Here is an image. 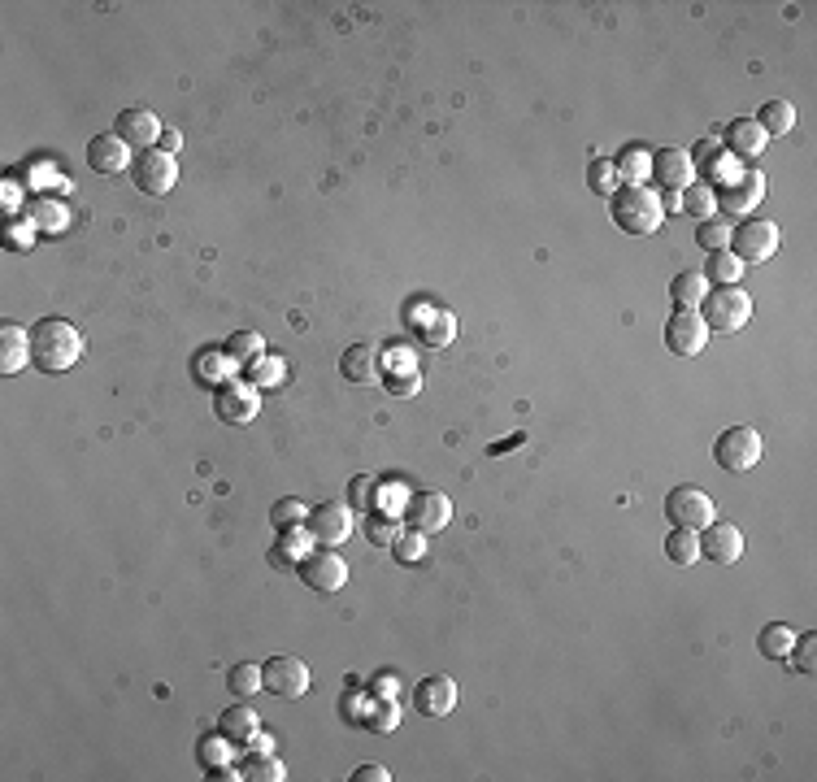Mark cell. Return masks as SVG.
I'll return each mask as SVG.
<instances>
[{"label":"cell","mask_w":817,"mask_h":782,"mask_svg":"<svg viewBox=\"0 0 817 782\" xmlns=\"http://www.w3.org/2000/svg\"><path fill=\"white\" fill-rule=\"evenodd\" d=\"M83 357V335L66 318H40L31 326V365L40 374H66Z\"/></svg>","instance_id":"obj_1"},{"label":"cell","mask_w":817,"mask_h":782,"mask_svg":"<svg viewBox=\"0 0 817 782\" xmlns=\"http://www.w3.org/2000/svg\"><path fill=\"white\" fill-rule=\"evenodd\" d=\"M613 222H618L626 235H652L665 222L661 192H652V187H644V183L639 187H618V192H613Z\"/></svg>","instance_id":"obj_2"},{"label":"cell","mask_w":817,"mask_h":782,"mask_svg":"<svg viewBox=\"0 0 817 782\" xmlns=\"http://www.w3.org/2000/svg\"><path fill=\"white\" fill-rule=\"evenodd\" d=\"M700 318H705L709 331L718 335H735L752 322V296L744 287H709L705 300H700Z\"/></svg>","instance_id":"obj_3"},{"label":"cell","mask_w":817,"mask_h":782,"mask_svg":"<svg viewBox=\"0 0 817 782\" xmlns=\"http://www.w3.org/2000/svg\"><path fill=\"white\" fill-rule=\"evenodd\" d=\"M761 457H765V444H761L757 426H726V431L713 439V461H718L726 474L757 470Z\"/></svg>","instance_id":"obj_4"},{"label":"cell","mask_w":817,"mask_h":782,"mask_svg":"<svg viewBox=\"0 0 817 782\" xmlns=\"http://www.w3.org/2000/svg\"><path fill=\"white\" fill-rule=\"evenodd\" d=\"M665 517H670L674 531H705L709 522H718V504L705 487H674L665 496Z\"/></svg>","instance_id":"obj_5"},{"label":"cell","mask_w":817,"mask_h":782,"mask_svg":"<svg viewBox=\"0 0 817 782\" xmlns=\"http://www.w3.org/2000/svg\"><path fill=\"white\" fill-rule=\"evenodd\" d=\"M261 409V396L248 378H226L222 387H213V413L226 426H248Z\"/></svg>","instance_id":"obj_6"},{"label":"cell","mask_w":817,"mask_h":782,"mask_svg":"<svg viewBox=\"0 0 817 782\" xmlns=\"http://www.w3.org/2000/svg\"><path fill=\"white\" fill-rule=\"evenodd\" d=\"M735 252L744 266H757V261H770L778 252V226L770 218H744L731 231V244H726Z\"/></svg>","instance_id":"obj_7"},{"label":"cell","mask_w":817,"mask_h":782,"mask_svg":"<svg viewBox=\"0 0 817 782\" xmlns=\"http://www.w3.org/2000/svg\"><path fill=\"white\" fill-rule=\"evenodd\" d=\"M296 574L309 591H318V596H335V591L348 583V561L339 557V548H318L296 565Z\"/></svg>","instance_id":"obj_8"},{"label":"cell","mask_w":817,"mask_h":782,"mask_svg":"<svg viewBox=\"0 0 817 782\" xmlns=\"http://www.w3.org/2000/svg\"><path fill=\"white\" fill-rule=\"evenodd\" d=\"M309 535L318 548H339L348 535L357 531L353 526V504H339V500H326V504H313L309 509Z\"/></svg>","instance_id":"obj_9"},{"label":"cell","mask_w":817,"mask_h":782,"mask_svg":"<svg viewBox=\"0 0 817 782\" xmlns=\"http://www.w3.org/2000/svg\"><path fill=\"white\" fill-rule=\"evenodd\" d=\"M131 183L140 187L144 196H170L174 183H179V161H174L170 153H161V148H148V153L135 157Z\"/></svg>","instance_id":"obj_10"},{"label":"cell","mask_w":817,"mask_h":782,"mask_svg":"<svg viewBox=\"0 0 817 782\" xmlns=\"http://www.w3.org/2000/svg\"><path fill=\"white\" fill-rule=\"evenodd\" d=\"M709 335L713 331L696 309H674V318L665 322V348H670L674 357H687V361L709 348Z\"/></svg>","instance_id":"obj_11"},{"label":"cell","mask_w":817,"mask_h":782,"mask_svg":"<svg viewBox=\"0 0 817 782\" xmlns=\"http://www.w3.org/2000/svg\"><path fill=\"white\" fill-rule=\"evenodd\" d=\"M452 522V500L439 496V491H413L405 504V526L409 531H422L426 539L439 535Z\"/></svg>","instance_id":"obj_12"},{"label":"cell","mask_w":817,"mask_h":782,"mask_svg":"<svg viewBox=\"0 0 817 782\" xmlns=\"http://www.w3.org/2000/svg\"><path fill=\"white\" fill-rule=\"evenodd\" d=\"M261 678H266L270 696H283V700H300L313 683L309 665L300 657H270L266 665H261Z\"/></svg>","instance_id":"obj_13"},{"label":"cell","mask_w":817,"mask_h":782,"mask_svg":"<svg viewBox=\"0 0 817 782\" xmlns=\"http://www.w3.org/2000/svg\"><path fill=\"white\" fill-rule=\"evenodd\" d=\"M761 196H765V174L761 170H739V179L735 183H726L722 192H718V209L726 213V218H752L761 205Z\"/></svg>","instance_id":"obj_14"},{"label":"cell","mask_w":817,"mask_h":782,"mask_svg":"<svg viewBox=\"0 0 817 782\" xmlns=\"http://www.w3.org/2000/svg\"><path fill=\"white\" fill-rule=\"evenodd\" d=\"M652 183H657V192H687L691 183H696V166H691V153L687 148H657L652 153Z\"/></svg>","instance_id":"obj_15"},{"label":"cell","mask_w":817,"mask_h":782,"mask_svg":"<svg viewBox=\"0 0 817 782\" xmlns=\"http://www.w3.org/2000/svg\"><path fill=\"white\" fill-rule=\"evenodd\" d=\"M696 539H700V557L713 561V565H735L739 557H744V531L731 526V522H722V517L718 522H709Z\"/></svg>","instance_id":"obj_16"},{"label":"cell","mask_w":817,"mask_h":782,"mask_svg":"<svg viewBox=\"0 0 817 782\" xmlns=\"http://www.w3.org/2000/svg\"><path fill=\"white\" fill-rule=\"evenodd\" d=\"M161 131H166V126H161L157 113H153V109H140V105L122 109L118 122H113V135H122V140H127L131 148H144V153L161 144Z\"/></svg>","instance_id":"obj_17"},{"label":"cell","mask_w":817,"mask_h":782,"mask_svg":"<svg viewBox=\"0 0 817 782\" xmlns=\"http://www.w3.org/2000/svg\"><path fill=\"white\" fill-rule=\"evenodd\" d=\"M409 700L422 717H448L452 709H457V683H452L448 674H431V678H422V683L413 687Z\"/></svg>","instance_id":"obj_18"},{"label":"cell","mask_w":817,"mask_h":782,"mask_svg":"<svg viewBox=\"0 0 817 782\" xmlns=\"http://www.w3.org/2000/svg\"><path fill=\"white\" fill-rule=\"evenodd\" d=\"M87 166H92L96 174H122L127 166H135L131 161V144L122 140V135H96L92 144H87Z\"/></svg>","instance_id":"obj_19"},{"label":"cell","mask_w":817,"mask_h":782,"mask_svg":"<svg viewBox=\"0 0 817 782\" xmlns=\"http://www.w3.org/2000/svg\"><path fill=\"white\" fill-rule=\"evenodd\" d=\"M691 166L696 170H705V179H709V187L713 183H735L739 179V166H735V157L731 153H722V144L718 140H700L696 148H691Z\"/></svg>","instance_id":"obj_20"},{"label":"cell","mask_w":817,"mask_h":782,"mask_svg":"<svg viewBox=\"0 0 817 782\" xmlns=\"http://www.w3.org/2000/svg\"><path fill=\"white\" fill-rule=\"evenodd\" d=\"M765 148H770V140H765L757 118H735L731 126H726V153H731L735 161H757Z\"/></svg>","instance_id":"obj_21"},{"label":"cell","mask_w":817,"mask_h":782,"mask_svg":"<svg viewBox=\"0 0 817 782\" xmlns=\"http://www.w3.org/2000/svg\"><path fill=\"white\" fill-rule=\"evenodd\" d=\"M339 374L348 383H374L383 374V352H374V344H348L339 357Z\"/></svg>","instance_id":"obj_22"},{"label":"cell","mask_w":817,"mask_h":782,"mask_svg":"<svg viewBox=\"0 0 817 782\" xmlns=\"http://www.w3.org/2000/svg\"><path fill=\"white\" fill-rule=\"evenodd\" d=\"M22 365H31V331H22L18 322H0V374H18Z\"/></svg>","instance_id":"obj_23"},{"label":"cell","mask_w":817,"mask_h":782,"mask_svg":"<svg viewBox=\"0 0 817 782\" xmlns=\"http://www.w3.org/2000/svg\"><path fill=\"white\" fill-rule=\"evenodd\" d=\"M309 544H313L309 526H283L279 544L270 548V565H274V570H296V565L309 557Z\"/></svg>","instance_id":"obj_24"},{"label":"cell","mask_w":817,"mask_h":782,"mask_svg":"<svg viewBox=\"0 0 817 782\" xmlns=\"http://www.w3.org/2000/svg\"><path fill=\"white\" fill-rule=\"evenodd\" d=\"M613 170H618L622 187H639V183H648V174H652V148H644V144L622 148V153L613 157Z\"/></svg>","instance_id":"obj_25"},{"label":"cell","mask_w":817,"mask_h":782,"mask_svg":"<svg viewBox=\"0 0 817 782\" xmlns=\"http://www.w3.org/2000/svg\"><path fill=\"white\" fill-rule=\"evenodd\" d=\"M235 370H240V365L226 357V348H205V352H196V361H192V374L209 387H222L226 378H235Z\"/></svg>","instance_id":"obj_26"},{"label":"cell","mask_w":817,"mask_h":782,"mask_svg":"<svg viewBox=\"0 0 817 782\" xmlns=\"http://www.w3.org/2000/svg\"><path fill=\"white\" fill-rule=\"evenodd\" d=\"M257 726H261V722H257V709H253V704H231V709H222V717H218V730L235 743V748H244L248 735H253Z\"/></svg>","instance_id":"obj_27"},{"label":"cell","mask_w":817,"mask_h":782,"mask_svg":"<svg viewBox=\"0 0 817 782\" xmlns=\"http://www.w3.org/2000/svg\"><path fill=\"white\" fill-rule=\"evenodd\" d=\"M396 726H400V704H396V696H370L366 717H361V730H370V735H392Z\"/></svg>","instance_id":"obj_28"},{"label":"cell","mask_w":817,"mask_h":782,"mask_svg":"<svg viewBox=\"0 0 817 782\" xmlns=\"http://www.w3.org/2000/svg\"><path fill=\"white\" fill-rule=\"evenodd\" d=\"M413 331H418L422 348H448L452 339H457V318L444 309V313H426L422 322H413Z\"/></svg>","instance_id":"obj_29"},{"label":"cell","mask_w":817,"mask_h":782,"mask_svg":"<svg viewBox=\"0 0 817 782\" xmlns=\"http://www.w3.org/2000/svg\"><path fill=\"white\" fill-rule=\"evenodd\" d=\"M757 126L765 131V140L791 135V126H796V109H791V100H765V105L757 109Z\"/></svg>","instance_id":"obj_30"},{"label":"cell","mask_w":817,"mask_h":782,"mask_svg":"<svg viewBox=\"0 0 817 782\" xmlns=\"http://www.w3.org/2000/svg\"><path fill=\"white\" fill-rule=\"evenodd\" d=\"M700 274H705L713 287H739V279H744V261H739L731 248H722V252H709V261Z\"/></svg>","instance_id":"obj_31"},{"label":"cell","mask_w":817,"mask_h":782,"mask_svg":"<svg viewBox=\"0 0 817 782\" xmlns=\"http://www.w3.org/2000/svg\"><path fill=\"white\" fill-rule=\"evenodd\" d=\"M705 292H709V279L700 270H683V274H674V283H670L674 309H700Z\"/></svg>","instance_id":"obj_32"},{"label":"cell","mask_w":817,"mask_h":782,"mask_svg":"<svg viewBox=\"0 0 817 782\" xmlns=\"http://www.w3.org/2000/svg\"><path fill=\"white\" fill-rule=\"evenodd\" d=\"M800 630H791L787 622H770L757 635V648H761V657L765 661H787L791 657V643H796Z\"/></svg>","instance_id":"obj_33"},{"label":"cell","mask_w":817,"mask_h":782,"mask_svg":"<svg viewBox=\"0 0 817 782\" xmlns=\"http://www.w3.org/2000/svg\"><path fill=\"white\" fill-rule=\"evenodd\" d=\"M240 774H244V782H283L287 765L274 752H248L240 761Z\"/></svg>","instance_id":"obj_34"},{"label":"cell","mask_w":817,"mask_h":782,"mask_svg":"<svg viewBox=\"0 0 817 782\" xmlns=\"http://www.w3.org/2000/svg\"><path fill=\"white\" fill-rule=\"evenodd\" d=\"M678 205H683L691 218H700V222H709V218H718V187H709V183H691L687 192H678Z\"/></svg>","instance_id":"obj_35"},{"label":"cell","mask_w":817,"mask_h":782,"mask_svg":"<svg viewBox=\"0 0 817 782\" xmlns=\"http://www.w3.org/2000/svg\"><path fill=\"white\" fill-rule=\"evenodd\" d=\"M226 687H231V696L253 700L257 691H266V678H261V665H253V661H240V665H235V670H226Z\"/></svg>","instance_id":"obj_36"},{"label":"cell","mask_w":817,"mask_h":782,"mask_svg":"<svg viewBox=\"0 0 817 782\" xmlns=\"http://www.w3.org/2000/svg\"><path fill=\"white\" fill-rule=\"evenodd\" d=\"M222 348H226V357H231L235 365H244V370H248L253 361L266 357V344H261V335H257V331H235Z\"/></svg>","instance_id":"obj_37"},{"label":"cell","mask_w":817,"mask_h":782,"mask_svg":"<svg viewBox=\"0 0 817 782\" xmlns=\"http://www.w3.org/2000/svg\"><path fill=\"white\" fill-rule=\"evenodd\" d=\"M396 535H400L396 513L370 509V517H366V539H370V548H392V544H396Z\"/></svg>","instance_id":"obj_38"},{"label":"cell","mask_w":817,"mask_h":782,"mask_svg":"<svg viewBox=\"0 0 817 782\" xmlns=\"http://www.w3.org/2000/svg\"><path fill=\"white\" fill-rule=\"evenodd\" d=\"M665 557H670V565H696L700 561L696 531H670L665 535Z\"/></svg>","instance_id":"obj_39"},{"label":"cell","mask_w":817,"mask_h":782,"mask_svg":"<svg viewBox=\"0 0 817 782\" xmlns=\"http://www.w3.org/2000/svg\"><path fill=\"white\" fill-rule=\"evenodd\" d=\"M196 756H200V765H205V769L226 765V761H235V743L218 730V735H205V739L196 743Z\"/></svg>","instance_id":"obj_40"},{"label":"cell","mask_w":817,"mask_h":782,"mask_svg":"<svg viewBox=\"0 0 817 782\" xmlns=\"http://www.w3.org/2000/svg\"><path fill=\"white\" fill-rule=\"evenodd\" d=\"M31 222H35V231H44V235H53V231H66V222H70V213L57 205V200H35L31 205Z\"/></svg>","instance_id":"obj_41"},{"label":"cell","mask_w":817,"mask_h":782,"mask_svg":"<svg viewBox=\"0 0 817 782\" xmlns=\"http://www.w3.org/2000/svg\"><path fill=\"white\" fill-rule=\"evenodd\" d=\"M305 522H309L305 500H296V496L274 500V509H270V526H274V531H283V526H305Z\"/></svg>","instance_id":"obj_42"},{"label":"cell","mask_w":817,"mask_h":782,"mask_svg":"<svg viewBox=\"0 0 817 782\" xmlns=\"http://www.w3.org/2000/svg\"><path fill=\"white\" fill-rule=\"evenodd\" d=\"M791 670L800 674H813L817 670V630H800L796 643H791Z\"/></svg>","instance_id":"obj_43"},{"label":"cell","mask_w":817,"mask_h":782,"mask_svg":"<svg viewBox=\"0 0 817 782\" xmlns=\"http://www.w3.org/2000/svg\"><path fill=\"white\" fill-rule=\"evenodd\" d=\"M392 557H396L400 565H418V561L426 557V535H422V531H409V526H405V531L396 535V544H392Z\"/></svg>","instance_id":"obj_44"},{"label":"cell","mask_w":817,"mask_h":782,"mask_svg":"<svg viewBox=\"0 0 817 782\" xmlns=\"http://www.w3.org/2000/svg\"><path fill=\"white\" fill-rule=\"evenodd\" d=\"M587 183H592L596 196H613V192H618V170H613V161H609V157H596L592 170H587Z\"/></svg>","instance_id":"obj_45"},{"label":"cell","mask_w":817,"mask_h":782,"mask_svg":"<svg viewBox=\"0 0 817 782\" xmlns=\"http://www.w3.org/2000/svg\"><path fill=\"white\" fill-rule=\"evenodd\" d=\"M248 383H253L257 391H266V387H274V383H283V361H279V357H261V361H253V365H248Z\"/></svg>","instance_id":"obj_46"},{"label":"cell","mask_w":817,"mask_h":782,"mask_svg":"<svg viewBox=\"0 0 817 782\" xmlns=\"http://www.w3.org/2000/svg\"><path fill=\"white\" fill-rule=\"evenodd\" d=\"M696 244L705 248V252H722L726 244H731V231H726V222L709 218V222H700V226H696Z\"/></svg>","instance_id":"obj_47"},{"label":"cell","mask_w":817,"mask_h":782,"mask_svg":"<svg viewBox=\"0 0 817 782\" xmlns=\"http://www.w3.org/2000/svg\"><path fill=\"white\" fill-rule=\"evenodd\" d=\"M374 496H379V487H374L370 474H357L353 483H348V504H353V509H374Z\"/></svg>","instance_id":"obj_48"},{"label":"cell","mask_w":817,"mask_h":782,"mask_svg":"<svg viewBox=\"0 0 817 782\" xmlns=\"http://www.w3.org/2000/svg\"><path fill=\"white\" fill-rule=\"evenodd\" d=\"M366 704H370V696H344V704H339V713H344V722L348 726H361V717H366Z\"/></svg>","instance_id":"obj_49"},{"label":"cell","mask_w":817,"mask_h":782,"mask_svg":"<svg viewBox=\"0 0 817 782\" xmlns=\"http://www.w3.org/2000/svg\"><path fill=\"white\" fill-rule=\"evenodd\" d=\"M387 387H392V396H418L422 378H418V370L413 374H387Z\"/></svg>","instance_id":"obj_50"},{"label":"cell","mask_w":817,"mask_h":782,"mask_svg":"<svg viewBox=\"0 0 817 782\" xmlns=\"http://www.w3.org/2000/svg\"><path fill=\"white\" fill-rule=\"evenodd\" d=\"M31 239H35V222H14L9 226V248H31Z\"/></svg>","instance_id":"obj_51"},{"label":"cell","mask_w":817,"mask_h":782,"mask_svg":"<svg viewBox=\"0 0 817 782\" xmlns=\"http://www.w3.org/2000/svg\"><path fill=\"white\" fill-rule=\"evenodd\" d=\"M244 748L248 752H274V735H266V730H253V735H248V743H244Z\"/></svg>","instance_id":"obj_52"},{"label":"cell","mask_w":817,"mask_h":782,"mask_svg":"<svg viewBox=\"0 0 817 782\" xmlns=\"http://www.w3.org/2000/svg\"><path fill=\"white\" fill-rule=\"evenodd\" d=\"M370 696H396V674H379V678H370Z\"/></svg>","instance_id":"obj_53"},{"label":"cell","mask_w":817,"mask_h":782,"mask_svg":"<svg viewBox=\"0 0 817 782\" xmlns=\"http://www.w3.org/2000/svg\"><path fill=\"white\" fill-rule=\"evenodd\" d=\"M387 778H392V774H387L383 765H361L353 774V782H387Z\"/></svg>","instance_id":"obj_54"},{"label":"cell","mask_w":817,"mask_h":782,"mask_svg":"<svg viewBox=\"0 0 817 782\" xmlns=\"http://www.w3.org/2000/svg\"><path fill=\"white\" fill-rule=\"evenodd\" d=\"M157 148H161V153H170V157H174V153H179V148H183V135L174 131V126H166V131H161V144H157Z\"/></svg>","instance_id":"obj_55"},{"label":"cell","mask_w":817,"mask_h":782,"mask_svg":"<svg viewBox=\"0 0 817 782\" xmlns=\"http://www.w3.org/2000/svg\"><path fill=\"white\" fill-rule=\"evenodd\" d=\"M14 209H18V183L5 179V213H9V218H14Z\"/></svg>","instance_id":"obj_56"}]
</instances>
